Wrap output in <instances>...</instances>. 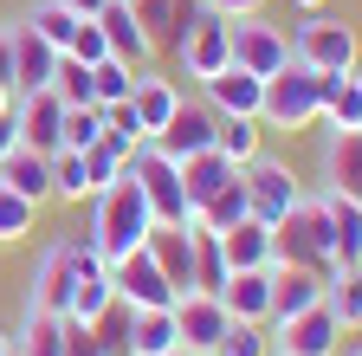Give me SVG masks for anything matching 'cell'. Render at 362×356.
I'll list each match as a JSON object with an SVG mask.
<instances>
[{
    "mask_svg": "<svg viewBox=\"0 0 362 356\" xmlns=\"http://www.w3.org/2000/svg\"><path fill=\"white\" fill-rule=\"evenodd\" d=\"M272 259L279 265H304V272H317L324 285L343 279V265L330 253V207H324V195H304L279 227H272Z\"/></svg>",
    "mask_w": 362,
    "mask_h": 356,
    "instance_id": "1",
    "label": "cell"
},
{
    "mask_svg": "<svg viewBox=\"0 0 362 356\" xmlns=\"http://www.w3.org/2000/svg\"><path fill=\"white\" fill-rule=\"evenodd\" d=\"M149 227H156V214H149V201H143V188L129 182V175H117V182L104 188V195H90V240H98V253H104V265H117V259H129L136 246L149 240Z\"/></svg>",
    "mask_w": 362,
    "mask_h": 356,
    "instance_id": "2",
    "label": "cell"
},
{
    "mask_svg": "<svg viewBox=\"0 0 362 356\" xmlns=\"http://www.w3.org/2000/svg\"><path fill=\"white\" fill-rule=\"evenodd\" d=\"M259 123H265V130H285V137L324 123V71H310V65H298V59H291L285 71H272V78H265Z\"/></svg>",
    "mask_w": 362,
    "mask_h": 356,
    "instance_id": "3",
    "label": "cell"
},
{
    "mask_svg": "<svg viewBox=\"0 0 362 356\" xmlns=\"http://www.w3.org/2000/svg\"><path fill=\"white\" fill-rule=\"evenodd\" d=\"M123 175L143 188L156 227H181V220L194 214V207H188V188H181V162H175L162 143H136V149L123 156Z\"/></svg>",
    "mask_w": 362,
    "mask_h": 356,
    "instance_id": "4",
    "label": "cell"
},
{
    "mask_svg": "<svg viewBox=\"0 0 362 356\" xmlns=\"http://www.w3.org/2000/svg\"><path fill=\"white\" fill-rule=\"evenodd\" d=\"M291 59L298 65H310V71H356L362 65V33L349 26V20H337V13H304L298 26H291Z\"/></svg>",
    "mask_w": 362,
    "mask_h": 356,
    "instance_id": "5",
    "label": "cell"
},
{
    "mask_svg": "<svg viewBox=\"0 0 362 356\" xmlns=\"http://www.w3.org/2000/svg\"><path fill=\"white\" fill-rule=\"evenodd\" d=\"M175 59H181V71H188L194 84L220 78L226 65H233V39H226V13H220V7H194V20L181 26V39H175Z\"/></svg>",
    "mask_w": 362,
    "mask_h": 356,
    "instance_id": "6",
    "label": "cell"
},
{
    "mask_svg": "<svg viewBox=\"0 0 362 356\" xmlns=\"http://www.w3.org/2000/svg\"><path fill=\"white\" fill-rule=\"evenodd\" d=\"M240 182H246V207H252V220H265V227H279V220L304 201V188H298V175H291V162H279V156H252L246 168H240Z\"/></svg>",
    "mask_w": 362,
    "mask_h": 356,
    "instance_id": "7",
    "label": "cell"
},
{
    "mask_svg": "<svg viewBox=\"0 0 362 356\" xmlns=\"http://www.w3.org/2000/svg\"><path fill=\"white\" fill-rule=\"evenodd\" d=\"M226 39H233V65H246L252 78H272V71H285V65H291V33H285V26H272L265 13H240V20H226Z\"/></svg>",
    "mask_w": 362,
    "mask_h": 356,
    "instance_id": "8",
    "label": "cell"
},
{
    "mask_svg": "<svg viewBox=\"0 0 362 356\" xmlns=\"http://www.w3.org/2000/svg\"><path fill=\"white\" fill-rule=\"evenodd\" d=\"M78 265L65 259V246L52 240L39 259H33V272H26V298H20V311H45V318H71V292H78Z\"/></svg>",
    "mask_w": 362,
    "mask_h": 356,
    "instance_id": "9",
    "label": "cell"
},
{
    "mask_svg": "<svg viewBox=\"0 0 362 356\" xmlns=\"http://www.w3.org/2000/svg\"><path fill=\"white\" fill-rule=\"evenodd\" d=\"M343 337H349V331L337 324V311H330V298H324V304L298 311V318L272 324V356H337Z\"/></svg>",
    "mask_w": 362,
    "mask_h": 356,
    "instance_id": "10",
    "label": "cell"
},
{
    "mask_svg": "<svg viewBox=\"0 0 362 356\" xmlns=\"http://www.w3.org/2000/svg\"><path fill=\"white\" fill-rule=\"evenodd\" d=\"M175 331H181V350L188 356H220L226 331H233V311L214 292H181L175 298Z\"/></svg>",
    "mask_w": 362,
    "mask_h": 356,
    "instance_id": "11",
    "label": "cell"
},
{
    "mask_svg": "<svg viewBox=\"0 0 362 356\" xmlns=\"http://www.w3.org/2000/svg\"><path fill=\"white\" fill-rule=\"evenodd\" d=\"M110 285H117V298L129 304V311H175V285L162 279V265L149 259V246H136L129 259H117L110 265Z\"/></svg>",
    "mask_w": 362,
    "mask_h": 356,
    "instance_id": "12",
    "label": "cell"
},
{
    "mask_svg": "<svg viewBox=\"0 0 362 356\" xmlns=\"http://www.w3.org/2000/svg\"><path fill=\"white\" fill-rule=\"evenodd\" d=\"M13 110H20V143L26 149H39V156L65 149V104H59V91H13Z\"/></svg>",
    "mask_w": 362,
    "mask_h": 356,
    "instance_id": "13",
    "label": "cell"
},
{
    "mask_svg": "<svg viewBox=\"0 0 362 356\" xmlns=\"http://www.w3.org/2000/svg\"><path fill=\"white\" fill-rule=\"evenodd\" d=\"M98 33H104V46H110V59H123V65H156V39L143 33V20H136V7L129 0H110V7L98 13Z\"/></svg>",
    "mask_w": 362,
    "mask_h": 356,
    "instance_id": "14",
    "label": "cell"
},
{
    "mask_svg": "<svg viewBox=\"0 0 362 356\" xmlns=\"http://www.w3.org/2000/svg\"><path fill=\"white\" fill-rule=\"evenodd\" d=\"M214 130H220V117H214V104H207V98H194V104L181 98V110L168 117V130H162L156 143H162V149H168L175 162H188V156L214 149Z\"/></svg>",
    "mask_w": 362,
    "mask_h": 356,
    "instance_id": "15",
    "label": "cell"
},
{
    "mask_svg": "<svg viewBox=\"0 0 362 356\" xmlns=\"http://www.w3.org/2000/svg\"><path fill=\"white\" fill-rule=\"evenodd\" d=\"M201 98L214 104V117H259V104H265V78H252L246 65H226L220 78L201 84Z\"/></svg>",
    "mask_w": 362,
    "mask_h": 356,
    "instance_id": "16",
    "label": "cell"
},
{
    "mask_svg": "<svg viewBox=\"0 0 362 356\" xmlns=\"http://www.w3.org/2000/svg\"><path fill=\"white\" fill-rule=\"evenodd\" d=\"M52 71H59V46H45L20 20L13 26V91H52Z\"/></svg>",
    "mask_w": 362,
    "mask_h": 356,
    "instance_id": "17",
    "label": "cell"
},
{
    "mask_svg": "<svg viewBox=\"0 0 362 356\" xmlns=\"http://www.w3.org/2000/svg\"><path fill=\"white\" fill-rule=\"evenodd\" d=\"M129 104H136V117H143V137L156 143L162 130H168V117L181 110V91H175V78H162L156 65H143V71H136V91H129Z\"/></svg>",
    "mask_w": 362,
    "mask_h": 356,
    "instance_id": "18",
    "label": "cell"
},
{
    "mask_svg": "<svg viewBox=\"0 0 362 356\" xmlns=\"http://www.w3.org/2000/svg\"><path fill=\"white\" fill-rule=\"evenodd\" d=\"M324 298H330V285L317 272H304V265H272V324H285V318H298V311L324 304Z\"/></svg>",
    "mask_w": 362,
    "mask_h": 356,
    "instance_id": "19",
    "label": "cell"
},
{
    "mask_svg": "<svg viewBox=\"0 0 362 356\" xmlns=\"http://www.w3.org/2000/svg\"><path fill=\"white\" fill-rule=\"evenodd\" d=\"M149 259L162 265V279L175 292H194V234L188 227H149Z\"/></svg>",
    "mask_w": 362,
    "mask_h": 356,
    "instance_id": "20",
    "label": "cell"
},
{
    "mask_svg": "<svg viewBox=\"0 0 362 356\" xmlns=\"http://www.w3.org/2000/svg\"><path fill=\"white\" fill-rule=\"evenodd\" d=\"M324 188L362 201V130H330V143H324Z\"/></svg>",
    "mask_w": 362,
    "mask_h": 356,
    "instance_id": "21",
    "label": "cell"
},
{
    "mask_svg": "<svg viewBox=\"0 0 362 356\" xmlns=\"http://www.w3.org/2000/svg\"><path fill=\"white\" fill-rule=\"evenodd\" d=\"M0 188H13L20 201H33V207H45L52 201V156H39V149H13L7 162H0Z\"/></svg>",
    "mask_w": 362,
    "mask_h": 356,
    "instance_id": "22",
    "label": "cell"
},
{
    "mask_svg": "<svg viewBox=\"0 0 362 356\" xmlns=\"http://www.w3.org/2000/svg\"><path fill=\"white\" fill-rule=\"evenodd\" d=\"M220 304L233 311L240 324H272V265H259V272H233L220 285Z\"/></svg>",
    "mask_w": 362,
    "mask_h": 356,
    "instance_id": "23",
    "label": "cell"
},
{
    "mask_svg": "<svg viewBox=\"0 0 362 356\" xmlns=\"http://www.w3.org/2000/svg\"><path fill=\"white\" fill-rule=\"evenodd\" d=\"M324 207H330V253H337L343 272H356V265H362V201L324 188Z\"/></svg>",
    "mask_w": 362,
    "mask_h": 356,
    "instance_id": "24",
    "label": "cell"
},
{
    "mask_svg": "<svg viewBox=\"0 0 362 356\" xmlns=\"http://www.w3.org/2000/svg\"><path fill=\"white\" fill-rule=\"evenodd\" d=\"M220 253H226V265H233V272H259V265H279L272 259V227L265 220H240V227H226L220 234Z\"/></svg>",
    "mask_w": 362,
    "mask_h": 356,
    "instance_id": "25",
    "label": "cell"
},
{
    "mask_svg": "<svg viewBox=\"0 0 362 356\" xmlns=\"http://www.w3.org/2000/svg\"><path fill=\"white\" fill-rule=\"evenodd\" d=\"M226 182H240V168L226 162L220 149H201V156H188L181 162V188H188V207H201V201H214Z\"/></svg>",
    "mask_w": 362,
    "mask_h": 356,
    "instance_id": "26",
    "label": "cell"
},
{
    "mask_svg": "<svg viewBox=\"0 0 362 356\" xmlns=\"http://www.w3.org/2000/svg\"><path fill=\"white\" fill-rule=\"evenodd\" d=\"M324 123L330 130H362V65L324 78Z\"/></svg>",
    "mask_w": 362,
    "mask_h": 356,
    "instance_id": "27",
    "label": "cell"
},
{
    "mask_svg": "<svg viewBox=\"0 0 362 356\" xmlns=\"http://www.w3.org/2000/svg\"><path fill=\"white\" fill-rule=\"evenodd\" d=\"M181 350L175 311H129V356H168Z\"/></svg>",
    "mask_w": 362,
    "mask_h": 356,
    "instance_id": "28",
    "label": "cell"
},
{
    "mask_svg": "<svg viewBox=\"0 0 362 356\" xmlns=\"http://www.w3.org/2000/svg\"><path fill=\"white\" fill-rule=\"evenodd\" d=\"M214 149L233 162V168H246L259 149H265V123L259 117H220V130H214Z\"/></svg>",
    "mask_w": 362,
    "mask_h": 356,
    "instance_id": "29",
    "label": "cell"
},
{
    "mask_svg": "<svg viewBox=\"0 0 362 356\" xmlns=\"http://www.w3.org/2000/svg\"><path fill=\"white\" fill-rule=\"evenodd\" d=\"M181 227L194 234V292H214L220 298V285L233 279V265H226V253H220V234L194 227V220H181Z\"/></svg>",
    "mask_w": 362,
    "mask_h": 356,
    "instance_id": "30",
    "label": "cell"
},
{
    "mask_svg": "<svg viewBox=\"0 0 362 356\" xmlns=\"http://www.w3.org/2000/svg\"><path fill=\"white\" fill-rule=\"evenodd\" d=\"M13 343H20V356H65V318H45V311H20Z\"/></svg>",
    "mask_w": 362,
    "mask_h": 356,
    "instance_id": "31",
    "label": "cell"
},
{
    "mask_svg": "<svg viewBox=\"0 0 362 356\" xmlns=\"http://www.w3.org/2000/svg\"><path fill=\"white\" fill-rule=\"evenodd\" d=\"M252 207H246V182H226L214 201H201L188 220H194V227H207V234H226V227H240V220H246Z\"/></svg>",
    "mask_w": 362,
    "mask_h": 356,
    "instance_id": "32",
    "label": "cell"
},
{
    "mask_svg": "<svg viewBox=\"0 0 362 356\" xmlns=\"http://www.w3.org/2000/svg\"><path fill=\"white\" fill-rule=\"evenodd\" d=\"M129 91H136V65H123V59H98L90 65V104H129Z\"/></svg>",
    "mask_w": 362,
    "mask_h": 356,
    "instance_id": "33",
    "label": "cell"
},
{
    "mask_svg": "<svg viewBox=\"0 0 362 356\" xmlns=\"http://www.w3.org/2000/svg\"><path fill=\"white\" fill-rule=\"evenodd\" d=\"M26 26H33L39 39H45V46H59V52H65L71 39H78V26H84V20H78L71 7H59V0H39V7L26 13Z\"/></svg>",
    "mask_w": 362,
    "mask_h": 356,
    "instance_id": "34",
    "label": "cell"
},
{
    "mask_svg": "<svg viewBox=\"0 0 362 356\" xmlns=\"http://www.w3.org/2000/svg\"><path fill=\"white\" fill-rule=\"evenodd\" d=\"M110 304H117L110 265H104V272H84V279H78V292H71V318H78V324H98V318H104Z\"/></svg>",
    "mask_w": 362,
    "mask_h": 356,
    "instance_id": "35",
    "label": "cell"
},
{
    "mask_svg": "<svg viewBox=\"0 0 362 356\" xmlns=\"http://www.w3.org/2000/svg\"><path fill=\"white\" fill-rule=\"evenodd\" d=\"M136 20H143V33L156 39V46H175L181 39V0H129Z\"/></svg>",
    "mask_w": 362,
    "mask_h": 356,
    "instance_id": "36",
    "label": "cell"
},
{
    "mask_svg": "<svg viewBox=\"0 0 362 356\" xmlns=\"http://www.w3.org/2000/svg\"><path fill=\"white\" fill-rule=\"evenodd\" d=\"M104 143V104H65V149H98Z\"/></svg>",
    "mask_w": 362,
    "mask_h": 356,
    "instance_id": "37",
    "label": "cell"
},
{
    "mask_svg": "<svg viewBox=\"0 0 362 356\" xmlns=\"http://www.w3.org/2000/svg\"><path fill=\"white\" fill-rule=\"evenodd\" d=\"M52 201H90L84 156H78V149H59V156H52Z\"/></svg>",
    "mask_w": 362,
    "mask_h": 356,
    "instance_id": "38",
    "label": "cell"
},
{
    "mask_svg": "<svg viewBox=\"0 0 362 356\" xmlns=\"http://www.w3.org/2000/svg\"><path fill=\"white\" fill-rule=\"evenodd\" d=\"M104 143L123 149V156H129L136 143H149V137H143V117H136V104H110V110H104Z\"/></svg>",
    "mask_w": 362,
    "mask_h": 356,
    "instance_id": "39",
    "label": "cell"
},
{
    "mask_svg": "<svg viewBox=\"0 0 362 356\" xmlns=\"http://www.w3.org/2000/svg\"><path fill=\"white\" fill-rule=\"evenodd\" d=\"M33 220H39V207H33V201H20L13 188H0V246L26 240V234H33Z\"/></svg>",
    "mask_w": 362,
    "mask_h": 356,
    "instance_id": "40",
    "label": "cell"
},
{
    "mask_svg": "<svg viewBox=\"0 0 362 356\" xmlns=\"http://www.w3.org/2000/svg\"><path fill=\"white\" fill-rule=\"evenodd\" d=\"M330 311H337V324H343V331H362V265H356V272H343V279L330 285Z\"/></svg>",
    "mask_w": 362,
    "mask_h": 356,
    "instance_id": "41",
    "label": "cell"
},
{
    "mask_svg": "<svg viewBox=\"0 0 362 356\" xmlns=\"http://www.w3.org/2000/svg\"><path fill=\"white\" fill-rule=\"evenodd\" d=\"M52 91H59V104H90V65H78L71 52H59V71H52Z\"/></svg>",
    "mask_w": 362,
    "mask_h": 356,
    "instance_id": "42",
    "label": "cell"
},
{
    "mask_svg": "<svg viewBox=\"0 0 362 356\" xmlns=\"http://www.w3.org/2000/svg\"><path fill=\"white\" fill-rule=\"evenodd\" d=\"M220 356H272V324H240V318H233Z\"/></svg>",
    "mask_w": 362,
    "mask_h": 356,
    "instance_id": "43",
    "label": "cell"
},
{
    "mask_svg": "<svg viewBox=\"0 0 362 356\" xmlns=\"http://www.w3.org/2000/svg\"><path fill=\"white\" fill-rule=\"evenodd\" d=\"M123 175V149H110V143H98V149H84V182H90V195H104L110 182Z\"/></svg>",
    "mask_w": 362,
    "mask_h": 356,
    "instance_id": "44",
    "label": "cell"
},
{
    "mask_svg": "<svg viewBox=\"0 0 362 356\" xmlns=\"http://www.w3.org/2000/svg\"><path fill=\"white\" fill-rule=\"evenodd\" d=\"M78 65H98V59H110V46H104V33H98V20H84L78 26V39H71V46H65Z\"/></svg>",
    "mask_w": 362,
    "mask_h": 356,
    "instance_id": "45",
    "label": "cell"
},
{
    "mask_svg": "<svg viewBox=\"0 0 362 356\" xmlns=\"http://www.w3.org/2000/svg\"><path fill=\"white\" fill-rule=\"evenodd\" d=\"M65 356H110V350L98 343V331H90V324L65 318Z\"/></svg>",
    "mask_w": 362,
    "mask_h": 356,
    "instance_id": "46",
    "label": "cell"
},
{
    "mask_svg": "<svg viewBox=\"0 0 362 356\" xmlns=\"http://www.w3.org/2000/svg\"><path fill=\"white\" fill-rule=\"evenodd\" d=\"M13 149H20V110L7 104V110H0V162H7Z\"/></svg>",
    "mask_w": 362,
    "mask_h": 356,
    "instance_id": "47",
    "label": "cell"
},
{
    "mask_svg": "<svg viewBox=\"0 0 362 356\" xmlns=\"http://www.w3.org/2000/svg\"><path fill=\"white\" fill-rule=\"evenodd\" d=\"M0 91H13V26H0Z\"/></svg>",
    "mask_w": 362,
    "mask_h": 356,
    "instance_id": "48",
    "label": "cell"
},
{
    "mask_svg": "<svg viewBox=\"0 0 362 356\" xmlns=\"http://www.w3.org/2000/svg\"><path fill=\"white\" fill-rule=\"evenodd\" d=\"M214 7H220L226 20H240V13H265V0H214Z\"/></svg>",
    "mask_w": 362,
    "mask_h": 356,
    "instance_id": "49",
    "label": "cell"
},
{
    "mask_svg": "<svg viewBox=\"0 0 362 356\" xmlns=\"http://www.w3.org/2000/svg\"><path fill=\"white\" fill-rule=\"evenodd\" d=\"M59 7H71V13H78V20H98V13H104V7H110V0H59Z\"/></svg>",
    "mask_w": 362,
    "mask_h": 356,
    "instance_id": "50",
    "label": "cell"
},
{
    "mask_svg": "<svg viewBox=\"0 0 362 356\" xmlns=\"http://www.w3.org/2000/svg\"><path fill=\"white\" fill-rule=\"evenodd\" d=\"M291 7H298V13H324L330 0H291Z\"/></svg>",
    "mask_w": 362,
    "mask_h": 356,
    "instance_id": "51",
    "label": "cell"
},
{
    "mask_svg": "<svg viewBox=\"0 0 362 356\" xmlns=\"http://www.w3.org/2000/svg\"><path fill=\"white\" fill-rule=\"evenodd\" d=\"M13 350H20V343H13V331H7V324H0V356H13Z\"/></svg>",
    "mask_w": 362,
    "mask_h": 356,
    "instance_id": "52",
    "label": "cell"
},
{
    "mask_svg": "<svg viewBox=\"0 0 362 356\" xmlns=\"http://www.w3.org/2000/svg\"><path fill=\"white\" fill-rule=\"evenodd\" d=\"M337 356H362V343H343V350H337Z\"/></svg>",
    "mask_w": 362,
    "mask_h": 356,
    "instance_id": "53",
    "label": "cell"
},
{
    "mask_svg": "<svg viewBox=\"0 0 362 356\" xmlns=\"http://www.w3.org/2000/svg\"><path fill=\"white\" fill-rule=\"evenodd\" d=\"M7 104H13V91H0V110H7Z\"/></svg>",
    "mask_w": 362,
    "mask_h": 356,
    "instance_id": "54",
    "label": "cell"
},
{
    "mask_svg": "<svg viewBox=\"0 0 362 356\" xmlns=\"http://www.w3.org/2000/svg\"><path fill=\"white\" fill-rule=\"evenodd\" d=\"M13 356H20V350H13Z\"/></svg>",
    "mask_w": 362,
    "mask_h": 356,
    "instance_id": "55",
    "label": "cell"
}]
</instances>
